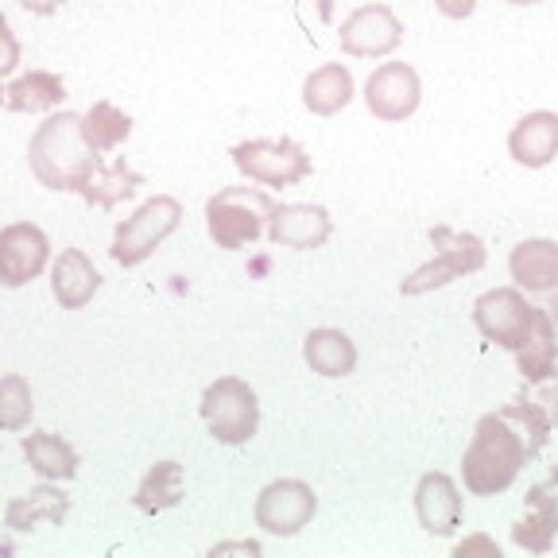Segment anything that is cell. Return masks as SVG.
<instances>
[{"label":"cell","instance_id":"cell-1","mask_svg":"<svg viewBox=\"0 0 558 558\" xmlns=\"http://www.w3.org/2000/svg\"><path fill=\"white\" fill-rule=\"evenodd\" d=\"M550 427L555 423H550L547 408L539 400H523V396H515L508 408L481 415L473 427V442L465 446L462 458L465 493L500 497L505 488H512L523 465L547 446Z\"/></svg>","mask_w":558,"mask_h":558},{"label":"cell","instance_id":"cell-2","mask_svg":"<svg viewBox=\"0 0 558 558\" xmlns=\"http://www.w3.org/2000/svg\"><path fill=\"white\" fill-rule=\"evenodd\" d=\"M27 163L47 191L78 194L82 183L94 174V167L105 163V159L89 151V144L82 140L78 113H54L35 129L32 144H27Z\"/></svg>","mask_w":558,"mask_h":558},{"label":"cell","instance_id":"cell-3","mask_svg":"<svg viewBox=\"0 0 558 558\" xmlns=\"http://www.w3.org/2000/svg\"><path fill=\"white\" fill-rule=\"evenodd\" d=\"M276 206L279 202L260 186H226V191H218L206 202L209 241L226 248V253H236V248L253 244L268 229Z\"/></svg>","mask_w":558,"mask_h":558},{"label":"cell","instance_id":"cell-4","mask_svg":"<svg viewBox=\"0 0 558 558\" xmlns=\"http://www.w3.org/2000/svg\"><path fill=\"white\" fill-rule=\"evenodd\" d=\"M430 244H435V260L415 268L400 283V291L408 299L438 291L462 276H473V271H481L488 260V248L477 233H458V229H450V226H435L430 229Z\"/></svg>","mask_w":558,"mask_h":558},{"label":"cell","instance_id":"cell-5","mask_svg":"<svg viewBox=\"0 0 558 558\" xmlns=\"http://www.w3.org/2000/svg\"><path fill=\"white\" fill-rule=\"evenodd\" d=\"M202 423L221 446H244L260 427V400L256 388L241 376H221L202 392Z\"/></svg>","mask_w":558,"mask_h":558},{"label":"cell","instance_id":"cell-6","mask_svg":"<svg viewBox=\"0 0 558 558\" xmlns=\"http://www.w3.org/2000/svg\"><path fill=\"white\" fill-rule=\"evenodd\" d=\"M179 226H183V206H179V198L156 194V198L144 202L132 218H124L121 226H117L109 256H113L121 268H136V264L148 260Z\"/></svg>","mask_w":558,"mask_h":558},{"label":"cell","instance_id":"cell-7","mask_svg":"<svg viewBox=\"0 0 558 558\" xmlns=\"http://www.w3.org/2000/svg\"><path fill=\"white\" fill-rule=\"evenodd\" d=\"M229 156H233V167L248 183H260V186H295L314 171L311 156L291 136L244 140V144H233Z\"/></svg>","mask_w":558,"mask_h":558},{"label":"cell","instance_id":"cell-8","mask_svg":"<svg viewBox=\"0 0 558 558\" xmlns=\"http://www.w3.org/2000/svg\"><path fill=\"white\" fill-rule=\"evenodd\" d=\"M314 512H318L314 488L295 477L271 481L256 497V527H264L268 535H279V539L303 532L306 523L314 520Z\"/></svg>","mask_w":558,"mask_h":558},{"label":"cell","instance_id":"cell-9","mask_svg":"<svg viewBox=\"0 0 558 558\" xmlns=\"http://www.w3.org/2000/svg\"><path fill=\"white\" fill-rule=\"evenodd\" d=\"M535 306L523 299L520 288H493L473 303V323L485 333L493 345L500 349H520L527 338V326H532Z\"/></svg>","mask_w":558,"mask_h":558},{"label":"cell","instance_id":"cell-10","mask_svg":"<svg viewBox=\"0 0 558 558\" xmlns=\"http://www.w3.org/2000/svg\"><path fill=\"white\" fill-rule=\"evenodd\" d=\"M418 97H423V86H418L415 66L408 62H384L365 82V105L376 121H408L418 109Z\"/></svg>","mask_w":558,"mask_h":558},{"label":"cell","instance_id":"cell-11","mask_svg":"<svg viewBox=\"0 0 558 558\" xmlns=\"http://www.w3.org/2000/svg\"><path fill=\"white\" fill-rule=\"evenodd\" d=\"M51 260V241L32 221L0 229V288H24Z\"/></svg>","mask_w":558,"mask_h":558},{"label":"cell","instance_id":"cell-12","mask_svg":"<svg viewBox=\"0 0 558 558\" xmlns=\"http://www.w3.org/2000/svg\"><path fill=\"white\" fill-rule=\"evenodd\" d=\"M400 39H403V24L388 4H361L338 32L341 51L357 54V59L392 54L396 47H400Z\"/></svg>","mask_w":558,"mask_h":558},{"label":"cell","instance_id":"cell-13","mask_svg":"<svg viewBox=\"0 0 558 558\" xmlns=\"http://www.w3.org/2000/svg\"><path fill=\"white\" fill-rule=\"evenodd\" d=\"M415 512L423 532L446 539L462 527V488L453 485L450 473H423L415 488Z\"/></svg>","mask_w":558,"mask_h":558},{"label":"cell","instance_id":"cell-14","mask_svg":"<svg viewBox=\"0 0 558 558\" xmlns=\"http://www.w3.org/2000/svg\"><path fill=\"white\" fill-rule=\"evenodd\" d=\"M333 233V221L326 214V206H314V202H295V206H276L268 221V236L279 248H323Z\"/></svg>","mask_w":558,"mask_h":558},{"label":"cell","instance_id":"cell-15","mask_svg":"<svg viewBox=\"0 0 558 558\" xmlns=\"http://www.w3.org/2000/svg\"><path fill=\"white\" fill-rule=\"evenodd\" d=\"M508 271H512L515 288L527 291V295L558 291V241H547V236L520 241L508 256Z\"/></svg>","mask_w":558,"mask_h":558},{"label":"cell","instance_id":"cell-16","mask_svg":"<svg viewBox=\"0 0 558 558\" xmlns=\"http://www.w3.org/2000/svg\"><path fill=\"white\" fill-rule=\"evenodd\" d=\"M51 291L62 311H82L101 291V271L82 248H62L59 260L51 264Z\"/></svg>","mask_w":558,"mask_h":558},{"label":"cell","instance_id":"cell-17","mask_svg":"<svg viewBox=\"0 0 558 558\" xmlns=\"http://www.w3.org/2000/svg\"><path fill=\"white\" fill-rule=\"evenodd\" d=\"M508 151L520 167H547L558 156V113L550 109H535L523 121H515V129L508 132Z\"/></svg>","mask_w":558,"mask_h":558},{"label":"cell","instance_id":"cell-18","mask_svg":"<svg viewBox=\"0 0 558 558\" xmlns=\"http://www.w3.org/2000/svg\"><path fill=\"white\" fill-rule=\"evenodd\" d=\"M555 535H558V497L547 485H532L527 488V515L515 520L512 543L523 550H532V555H547Z\"/></svg>","mask_w":558,"mask_h":558},{"label":"cell","instance_id":"cell-19","mask_svg":"<svg viewBox=\"0 0 558 558\" xmlns=\"http://www.w3.org/2000/svg\"><path fill=\"white\" fill-rule=\"evenodd\" d=\"M515 361H520V373L527 384H539L555 373L558 365V330H555V318L550 311L535 306L532 311V326H527V338L523 345L515 349Z\"/></svg>","mask_w":558,"mask_h":558},{"label":"cell","instance_id":"cell-20","mask_svg":"<svg viewBox=\"0 0 558 558\" xmlns=\"http://www.w3.org/2000/svg\"><path fill=\"white\" fill-rule=\"evenodd\" d=\"M303 357L318 376H349L357 368V345L333 326H318L303 338Z\"/></svg>","mask_w":558,"mask_h":558},{"label":"cell","instance_id":"cell-21","mask_svg":"<svg viewBox=\"0 0 558 558\" xmlns=\"http://www.w3.org/2000/svg\"><path fill=\"white\" fill-rule=\"evenodd\" d=\"M353 101V74L341 62H326V66L311 70L303 82V105L314 117H333Z\"/></svg>","mask_w":558,"mask_h":558},{"label":"cell","instance_id":"cell-22","mask_svg":"<svg viewBox=\"0 0 558 558\" xmlns=\"http://www.w3.org/2000/svg\"><path fill=\"white\" fill-rule=\"evenodd\" d=\"M70 512V497L62 488L54 485H39L32 488L27 497H16L9 508H4V523H9L12 532H32L39 523H54L59 527Z\"/></svg>","mask_w":558,"mask_h":558},{"label":"cell","instance_id":"cell-23","mask_svg":"<svg viewBox=\"0 0 558 558\" xmlns=\"http://www.w3.org/2000/svg\"><path fill=\"white\" fill-rule=\"evenodd\" d=\"M24 458L32 462V470L47 481H70L78 473V450L66 438L51 435V430H32L24 435Z\"/></svg>","mask_w":558,"mask_h":558},{"label":"cell","instance_id":"cell-24","mask_svg":"<svg viewBox=\"0 0 558 558\" xmlns=\"http://www.w3.org/2000/svg\"><path fill=\"white\" fill-rule=\"evenodd\" d=\"M140 186H144V174L132 171L124 159H117V163H97L94 167V174L82 183L78 198L89 202V206H97V209H113L117 202L132 198Z\"/></svg>","mask_w":558,"mask_h":558},{"label":"cell","instance_id":"cell-25","mask_svg":"<svg viewBox=\"0 0 558 558\" xmlns=\"http://www.w3.org/2000/svg\"><path fill=\"white\" fill-rule=\"evenodd\" d=\"M66 97V82L51 70H32V74H20L9 89H4V105L12 113H44L54 109Z\"/></svg>","mask_w":558,"mask_h":558},{"label":"cell","instance_id":"cell-26","mask_svg":"<svg viewBox=\"0 0 558 558\" xmlns=\"http://www.w3.org/2000/svg\"><path fill=\"white\" fill-rule=\"evenodd\" d=\"M183 465L179 462H156L148 473H144V481L136 485V497H132V505L140 508V512L148 515H159L167 512V508H174L179 500H183Z\"/></svg>","mask_w":558,"mask_h":558},{"label":"cell","instance_id":"cell-27","mask_svg":"<svg viewBox=\"0 0 558 558\" xmlns=\"http://www.w3.org/2000/svg\"><path fill=\"white\" fill-rule=\"evenodd\" d=\"M129 136H132V117L124 109H117L113 101H94L89 113L82 117V140H86L89 151H97V156L113 151Z\"/></svg>","mask_w":558,"mask_h":558},{"label":"cell","instance_id":"cell-28","mask_svg":"<svg viewBox=\"0 0 558 558\" xmlns=\"http://www.w3.org/2000/svg\"><path fill=\"white\" fill-rule=\"evenodd\" d=\"M35 415L32 384L20 373L0 376V430H24Z\"/></svg>","mask_w":558,"mask_h":558},{"label":"cell","instance_id":"cell-29","mask_svg":"<svg viewBox=\"0 0 558 558\" xmlns=\"http://www.w3.org/2000/svg\"><path fill=\"white\" fill-rule=\"evenodd\" d=\"M16 66H20V39H16V32H12L9 16L0 12V78L12 74Z\"/></svg>","mask_w":558,"mask_h":558},{"label":"cell","instance_id":"cell-30","mask_svg":"<svg viewBox=\"0 0 558 558\" xmlns=\"http://www.w3.org/2000/svg\"><path fill=\"white\" fill-rule=\"evenodd\" d=\"M539 403L547 408L550 423H558V365H555V373H550L547 380H539Z\"/></svg>","mask_w":558,"mask_h":558},{"label":"cell","instance_id":"cell-31","mask_svg":"<svg viewBox=\"0 0 558 558\" xmlns=\"http://www.w3.org/2000/svg\"><path fill=\"white\" fill-rule=\"evenodd\" d=\"M435 9L442 12V16H450V20H465V16H473L477 0H435Z\"/></svg>","mask_w":558,"mask_h":558},{"label":"cell","instance_id":"cell-32","mask_svg":"<svg viewBox=\"0 0 558 558\" xmlns=\"http://www.w3.org/2000/svg\"><path fill=\"white\" fill-rule=\"evenodd\" d=\"M16 4L32 12V16H51V12L62 9V0H16Z\"/></svg>","mask_w":558,"mask_h":558},{"label":"cell","instance_id":"cell-33","mask_svg":"<svg viewBox=\"0 0 558 558\" xmlns=\"http://www.w3.org/2000/svg\"><path fill=\"white\" fill-rule=\"evenodd\" d=\"M470 550H488V555H500V547H497V543H488V539H473V543H462V547L453 550V555H458V558H465V555H470Z\"/></svg>","mask_w":558,"mask_h":558},{"label":"cell","instance_id":"cell-34","mask_svg":"<svg viewBox=\"0 0 558 558\" xmlns=\"http://www.w3.org/2000/svg\"><path fill=\"white\" fill-rule=\"evenodd\" d=\"M226 550H248V555H260L256 543H229V547H214V555H226Z\"/></svg>","mask_w":558,"mask_h":558},{"label":"cell","instance_id":"cell-35","mask_svg":"<svg viewBox=\"0 0 558 558\" xmlns=\"http://www.w3.org/2000/svg\"><path fill=\"white\" fill-rule=\"evenodd\" d=\"M318 4V16H323V24H333V0H314Z\"/></svg>","mask_w":558,"mask_h":558},{"label":"cell","instance_id":"cell-36","mask_svg":"<svg viewBox=\"0 0 558 558\" xmlns=\"http://www.w3.org/2000/svg\"><path fill=\"white\" fill-rule=\"evenodd\" d=\"M543 485H547V488H550V493H555V497H558V470H555V473H550V481H543Z\"/></svg>","mask_w":558,"mask_h":558},{"label":"cell","instance_id":"cell-37","mask_svg":"<svg viewBox=\"0 0 558 558\" xmlns=\"http://www.w3.org/2000/svg\"><path fill=\"white\" fill-rule=\"evenodd\" d=\"M508 4H539V0H508Z\"/></svg>","mask_w":558,"mask_h":558},{"label":"cell","instance_id":"cell-38","mask_svg":"<svg viewBox=\"0 0 558 558\" xmlns=\"http://www.w3.org/2000/svg\"><path fill=\"white\" fill-rule=\"evenodd\" d=\"M4 89H9V86H0V105H4Z\"/></svg>","mask_w":558,"mask_h":558}]
</instances>
